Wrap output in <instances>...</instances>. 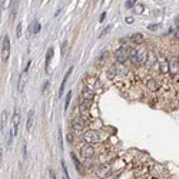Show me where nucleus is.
<instances>
[{"instance_id": "nucleus-3", "label": "nucleus", "mask_w": 179, "mask_h": 179, "mask_svg": "<svg viewBox=\"0 0 179 179\" xmlns=\"http://www.w3.org/2000/svg\"><path fill=\"white\" fill-rule=\"evenodd\" d=\"M0 55H2V60L3 62L9 60V55H10V39H9V36H5V39H3V45H2V49H0Z\"/></svg>"}, {"instance_id": "nucleus-30", "label": "nucleus", "mask_w": 179, "mask_h": 179, "mask_svg": "<svg viewBox=\"0 0 179 179\" xmlns=\"http://www.w3.org/2000/svg\"><path fill=\"white\" fill-rule=\"evenodd\" d=\"M142 9H143V7H142L140 5H139V6H136V13H142Z\"/></svg>"}, {"instance_id": "nucleus-27", "label": "nucleus", "mask_w": 179, "mask_h": 179, "mask_svg": "<svg viewBox=\"0 0 179 179\" xmlns=\"http://www.w3.org/2000/svg\"><path fill=\"white\" fill-rule=\"evenodd\" d=\"M47 87H49V80H46V82H45V85H43V87H42V92H43V93H46Z\"/></svg>"}, {"instance_id": "nucleus-5", "label": "nucleus", "mask_w": 179, "mask_h": 179, "mask_svg": "<svg viewBox=\"0 0 179 179\" xmlns=\"http://www.w3.org/2000/svg\"><path fill=\"white\" fill-rule=\"evenodd\" d=\"M20 123V112L17 108H15V113H13V126H12V136L15 138L17 135V126Z\"/></svg>"}, {"instance_id": "nucleus-6", "label": "nucleus", "mask_w": 179, "mask_h": 179, "mask_svg": "<svg viewBox=\"0 0 179 179\" xmlns=\"http://www.w3.org/2000/svg\"><path fill=\"white\" fill-rule=\"evenodd\" d=\"M83 139H85L86 142H89V143H95V142H99L100 136H99V133H98L96 130H87V132L85 133Z\"/></svg>"}, {"instance_id": "nucleus-2", "label": "nucleus", "mask_w": 179, "mask_h": 179, "mask_svg": "<svg viewBox=\"0 0 179 179\" xmlns=\"http://www.w3.org/2000/svg\"><path fill=\"white\" fill-rule=\"evenodd\" d=\"M130 59L135 65H142L146 62V50L143 47H139L138 50H133L130 55Z\"/></svg>"}, {"instance_id": "nucleus-35", "label": "nucleus", "mask_w": 179, "mask_h": 179, "mask_svg": "<svg viewBox=\"0 0 179 179\" xmlns=\"http://www.w3.org/2000/svg\"><path fill=\"white\" fill-rule=\"evenodd\" d=\"M2 7H3V5H2V2H0V17H2Z\"/></svg>"}, {"instance_id": "nucleus-34", "label": "nucleus", "mask_w": 179, "mask_h": 179, "mask_svg": "<svg viewBox=\"0 0 179 179\" xmlns=\"http://www.w3.org/2000/svg\"><path fill=\"white\" fill-rule=\"evenodd\" d=\"M2 158H3V149H0V163H2Z\"/></svg>"}, {"instance_id": "nucleus-7", "label": "nucleus", "mask_w": 179, "mask_h": 179, "mask_svg": "<svg viewBox=\"0 0 179 179\" xmlns=\"http://www.w3.org/2000/svg\"><path fill=\"white\" fill-rule=\"evenodd\" d=\"M169 73L172 75V76H176L178 73H179V59H176V57H173V59H170V62H169Z\"/></svg>"}, {"instance_id": "nucleus-18", "label": "nucleus", "mask_w": 179, "mask_h": 179, "mask_svg": "<svg viewBox=\"0 0 179 179\" xmlns=\"http://www.w3.org/2000/svg\"><path fill=\"white\" fill-rule=\"evenodd\" d=\"M57 143H59V149H63V135H62V129H57Z\"/></svg>"}, {"instance_id": "nucleus-33", "label": "nucleus", "mask_w": 179, "mask_h": 179, "mask_svg": "<svg viewBox=\"0 0 179 179\" xmlns=\"http://www.w3.org/2000/svg\"><path fill=\"white\" fill-rule=\"evenodd\" d=\"M50 179H56V175L53 173V170H50Z\"/></svg>"}, {"instance_id": "nucleus-20", "label": "nucleus", "mask_w": 179, "mask_h": 179, "mask_svg": "<svg viewBox=\"0 0 179 179\" xmlns=\"http://www.w3.org/2000/svg\"><path fill=\"white\" fill-rule=\"evenodd\" d=\"M148 87L150 89V90L156 92V89H158V85H156V83H155V80L152 79V80H149V82H148Z\"/></svg>"}, {"instance_id": "nucleus-22", "label": "nucleus", "mask_w": 179, "mask_h": 179, "mask_svg": "<svg viewBox=\"0 0 179 179\" xmlns=\"http://www.w3.org/2000/svg\"><path fill=\"white\" fill-rule=\"evenodd\" d=\"M110 29H112V26H110V25H109V26H106V27L102 30V33L99 35V37H105V36H106V33H108V32H110Z\"/></svg>"}, {"instance_id": "nucleus-38", "label": "nucleus", "mask_w": 179, "mask_h": 179, "mask_svg": "<svg viewBox=\"0 0 179 179\" xmlns=\"http://www.w3.org/2000/svg\"><path fill=\"white\" fill-rule=\"evenodd\" d=\"M63 179H65V178H63Z\"/></svg>"}, {"instance_id": "nucleus-17", "label": "nucleus", "mask_w": 179, "mask_h": 179, "mask_svg": "<svg viewBox=\"0 0 179 179\" xmlns=\"http://www.w3.org/2000/svg\"><path fill=\"white\" fill-rule=\"evenodd\" d=\"M7 110L2 112V133H6V126H7Z\"/></svg>"}, {"instance_id": "nucleus-32", "label": "nucleus", "mask_w": 179, "mask_h": 179, "mask_svg": "<svg viewBox=\"0 0 179 179\" xmlns=\"http://www.w3.org/2000/svg\"><path fill=\"white\" fill-rule=\"evenodd\" d=\"M67 140H69V142H73V136H72V133L67 135Z\"/></svg>"}, {"instance_id": "nucleus-16", "label": "nucleus", "mask_w": 179, "mask_h": 179, "mask_svg": "<svg viewBox=\"0 0 179 179\" xmlns=\"http://www.w3.org/2000/svg\"><path fill=\"white\" fill-rule=\"evenodd\" d=\"M33 116H35V110L30 109L29 113H27V125H26V129H27V130H30L32 126H33Z\"/></svg>"}, {"instance_id": "nucleus-23", "label": "nucleus", "mask_w": 179, "mask_h": 179, "mask_svg": "<svg viewBox=\"0 0 179 179\" xmlns=\"http://www.w3.org/2000/svg\"><path fill=\"white\" fill-rule=\"evenodd\" d=\"M72 70H73V67H69V69H67V73L65 75V77H63V80H62V82H65V83H67V79H69V76H70V73H72Z\"/></svg>"}, {"instance_id": "nucleus-11", "label": "nucleus", "mask_w": 179, "mask_h": 179, "mask_svg": "<svg viewBox=\"0 0 179 179\" xmlns=\"http://www.w3.org/2000/svg\"><path fill=\"white\" fill-rule=\"evenodd\" d=\"M17 7H19V0H12V3H10V22L15 20L16 13H17Z\"/></svg>"}, {"instance_id": "nucleus-12", "label": "nucleus", "mask_w": 179, "mask_h": 179, "mask_svg": "<svg viewBox=\"0 0 179 179\" xmlns=\"http://www.w3.org/2000/svg\"><path fill=\"white\" fill-rule=\"evenodd\" d=\"M130 40H132L135 45H143L145 37H143V35H140V33H133V35L130 36Z\"/></svg>"}, {"instance_id": "nucleus-21", "label": "nucleus", "mask_w": 179, "mask_h": 179, "mask_svg": "<svg viewBox=\"0 0 179 179\" xmlns=\"http://www.w3.org/2000/svg\"><path fill=\"white\" fill-rule=\"evenodd\" d=\"M135 5H136V0H128L126 5H125V7H126V9H132Z\"/></svg>"}, {"instance_id": "nucleus-8", "label": "nucleus", "mask_w": 179, "mask_h": 179, "mask_svg": "<svg viewBox=\"0 0 179 179\" xmlns=\"http://www.w3.org/2000/svg\"><path fill=\"white\" fill-rule=\"evenodd\" d=\"M72 125H73V128H75V129H77V130H83V129L86 128V120H85V118L77 116V118H75V119H73Z\"/></svg>"}, {"instance_id": "nucleus-15", "label": "nucleus", "mask_w": 179, "mask_h": 179, "mask_svg": "<svg viewBox=\"0 0 179 179\" xmlns=\"http://www.w3.org/2000/svg\"><path fill=\"white\" fill-rule=\"evenodd\" d=\"M39 30H40V23L37 20H35L33 22V27L29 26V37H30V35H37Z\"/></svg>"}, {"instance_id": "nucleus-10", "label": "nucleus", "mask_w": 179, "mask_h": 179, "mask_svg": "<svg viewBox=\"0 0 179 179\" xmlns=\"http://www.w3.org/2000/svg\"><path fill=\"white\" fill-rule=\"evenodd\" d=\"M70 156H72V159H73V163H75V168L77 169V172H79V175H85V168H83V165L80 163V160L76 158V155L72 152L70 153Z\"/></svg>"}, {"instance_id": "nucleus-36", "label": "nucleus", "mask_w": 179, "mask_h": 179, "mask_svg": "<svg viewBox=\"0 0 179 179\" xmlns=\"http://www.w3.org/2000/svg\"><path fill=\"white\" fill-rule=\"evenodd\" d=\"M175 37H179V29H178V30L175 32Z\"/></svg>"}, {"instance_id": "nucleus-13", "label": "nucleus", "mask_w": 179, "mask_h": 179, "mask_svg": "<svg viewBox=\"0 0 179 179\" xmlns=\"http://www.w3.org/2000/svg\"><path fill=\"white\" fill-rule=\"evenodd\" d=\"M89 106H90V100H83V102L80 103V115H82V116H86V115H87Z\"/></svg>"}, {"instance_id": "nucleus-1", "label": "nucleus", "mask_w": 179, "mask_h": 179, "mask_svg": "<svg viewBox=\"0 0 179 179\" xmlns=\"http://www.w3.org/2000/svg\"><path fill=\"white\" fill-rule=\"evenodd\" d=\"M132 52H133V49H132L130 46H122V47H119V49L115 52V59H116V62L123 63L128 57H130Z\"/></svg>"}, {"instance_id": "nucleus-31", "label": "nucleus", "mask_w": 179, "mask_h": 179, "mask_svg": "<svg viewBox=\"0 0 179 179\" xmlns=\"http://www.w3.org/2000/svg\"><path fill=\"white\" fill-rule=\"evenodd\" d=\"M105 17H106V13H103V15L100 16V20H99V23H102V22L105 20Z\"/></svg>"}, {"instance_id": "nucleus-25", "label": "nucleus", "mask_w": 179, "mask_h": 179, "mask_svg": "<svg viewBox=\"0 0 179 179\" xmlns=\"http://www.w3.org/2000/svg\"><path fill=\"white\" fill-rule=\"evenodd\" d=\"M62 168H63V173H65L66 179H69V173H67V168H66V165H65V160H62Z\"/></svg>"}, {"instance_id": "nucleus-37", "label": "nucleus", "mask_w": 179, "mask_h": 179, "mask_svg": "<svg viewBox=\"0 0 179 179\" xmlns=\"http://www.w3.org/2000/svg\"><path fill=\"white\" fill-rule=\"evenodd\" d=\"M0 60H2V55H0Z\"/></svg>"}, {"instance_id": "nucleus-14", "label": "nucleus", "mask_w": 179, "mask_h": 179, "mask_svg": "<svg viewBox=\"0 0 179 179\" xmlns=\"http://www.w3.org/2000/svg\"><path fill=\"white\" fill-rule=\"evenodd\" d=\"M53 53H55L53 47H49V49H47V53H46V65H45L46 72H49V65H50V60H52V57H53Z\"/></svg>"}, {"instance_id": "nucleus-29", "label": "nucleus", "mask_w": 179, "mask_h": 179, "mask_svg": "<svg viewBox=\"0 0 179 179\" xmlns=\"http://www.w3.org/2000/svg\"><path fill=\"white\" fill-rule=\"evenodd\" d=\"M158 27H159L158 25H150V26H149V30H156Z\"/></svg>"}, {"instance_id": "nucleus-4", "label": "nucleus", "mask_w": 179, "mask_h": 179, "mask_svg": "<svg viewBox=\"0 0 179 179\" xmlns=\"http://www.w3.org/2000/svg\"><path fill=\"white\" fill-rule=\"evenodd\" d=\"M30 65H32V60H29V62H27V65H26V67H25L23 73H22V75H20V77H19V83H17V90H19V92H23V90H25L26 79H27V72H29V69H30Z\"/></svg>"}, {"instance_id": "nucleus-19", "label": "nucleus", "mask_w": 179, "mask_h": 179, "mask_svg": "<svg viewBox=\"0 0 179 179\" xmlns=\"http://www.w3.org/2000/svg\"><path fill=\"white\" fill-rule=\"evenodd\" d=\"M83 98H85V100H92L93 99V93L90 92V90H83Z\"/></svg>"}, {"instance_id": "nucleus-26", "label": "nucleus", "mask_w": 179, "mask_h": 179, "mask_svg": "<svg viewBox=\"0 0 179 179\" xmlns=\"http://www.w3.org/2000/svg\"><path fill=\"white\" fill-rule=\"evenodd\" d=\"M16 36H17V37L22 36V25H20V23H19L17 27H16Z\"/></svg>"}, {"instance_id": "nucleus-9", "label": "nucleus", "mask_w": 179, "mask_h": 179, "mask_svg": "<svg viewBox=\"0 0 179 179\" xmlns=\"http://www.w3.org/2000/svg\"><path fill=\"white\" fill-rule=\"evenodd\" d=\"M80 153H82V156L83 158H92L93 155H95V149L90 146V145H85V146H82V149H80Z\"/></svg>"}, {"instance_id": "nucleus-24", "label": "nucleus", "mask_w": 179, "mask_h": 179, "mask_svg": "<svg viewBox=\"0 0 179 179\" xmlns=\"http://www.w3.org/2000/svg\"><path fill=\"white\" fill-rule=\"evenodd\" d=\"M70 99H72V92H69V93H67V96H66V100H65V109H67Z\"/></svg>"}, {"instance_id": "nucleus-28", "label": "nucleus", "mask_w": 179, "mask_h": 179, "mask_svg": "<svg viewBox=\"0 0 179 179\" xmlns=\"http://www.w3.org/2000/svg\"><path fill=\"white\" fill-rule=\"evenodd\" d=\"M125 22H126L128 25H130V23H133V17H130V16H129V17H126V19H125Z\"/></svg>"}]
</instances>
